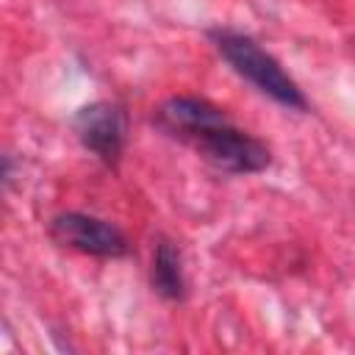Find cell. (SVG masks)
<instances>
[{
	"label": "cell",
	"instance_id": "1",
	"mask_svg": "<svg viewBox=\"0 0 355 355\" xmlns=\"http://www.w3.org/2000/svg\"><path fill=\"white\" fill-rule=\"evenodd\" d=\"M208 39L216 47V53L222 55V61L241 80H247L255 92H261L263 97L275 100L277 105H283L288 111H300V114L308 111V97L302 94L300 83L252 36L233 31V28H211Z\"/></svg>",
	"mask_w": 355,
	"mask_h": 355
},
{
	"label": "cell",
	"instance_id": "2",
	"mask_svg": "<svg viewBox=\"0 0 355 355\" xmlns=\"http://www.w3.org/2000/svg\"><path fill=\"white\" fill-rule=\"evenodd\" d=\"M183 144H189L205 164L225 175H258L272 164L269 144L233 125L225 111L208 125L189 133Z\"/></svg>",
	"mask_w": 355,
	"mask_h": 355
},
{
	"label": "cell",
	"instance_id": "3",
	"mask_svg": "<svg viewBox=\"0 0 355 355\" xmlns=\"http://www.w3.org/2000/svg\"><path fill=\"white\" fill-rule=\"evenodd\" d=\"M72 133L100 164L116 169L128 141V111L119 103L94 100L75 111Z\"/></svg>",
	"mask_w": 355,
	"mask_h": 355
},
{
	"label": "cell",
	"instance_id": "4",
	"mask_svg": "<svg viewBox=\"0 0 355 355\" xmlns=\"http://www.w3.org/2000/svg\"><path fill=\"white\" fill-rule=\"evenodd\" d=\"M50 239L92 258H125L130 252V241L119 225L83 211L55 214L50 219Z\"/></svg>",
	"mask_w": 355,
	"mask_h": 355
},
{
	"label": "cell",
	"instance_id": "5",
	"mask_svg": "<svg viewBox=\"0 0 355 355\" xmlns=\"http://www.w3.org/2000/svg\"><path fill=\"white\" fill-rule=\"evenodd\" d=\"M150 286L166 302H183L186 294H189L183 255H180V247L169 236L155 239L153 263H150Z\"/></svg>",
	"mask_w": 355,
	"mask_h": 355
},
{
	"label": "cell",
	"instance_id": "6",
	"mask_svg": "<svg viewBox=\"0 0 355 355\" xmlns=\"http://www.w3.org/2000/svg\"><path fill=\"white\" fill-rule=\"evenodd\" d=\"M8 169H11L8 158H6V155H0V189H3V183H6V178H8Z\"/></svg>",
	"mask_w": 355,
	"mask_h": 355
}]
</instances>
